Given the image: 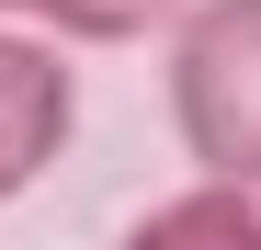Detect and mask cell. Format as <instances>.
Returning a JSON list of instances; mask_svg holds the SVG:
<instances>
[{
  "mask_svg": "<svg viewBox=\"0 0 261 250\" xmlns=\"http://www.w3.org/2000/svg\"><path fill=\"white\" fill-rule=\"evenodd\" d=\"M193 0H34V23L68 46H125V34H170Z\"/></svg>",
  "mask_w": 261,
  "mask_h": 250,
  "instance_id": "cell-4",
  "label": "cell"
},
{
  "mask_svg": "<svg viewBox=\"0 0 261 250\" xmlns=\"http://www.w3.org/2000/svg\"><path fill=\"white\" fill-rule=\"evenodd\" d=\"M114 250H261V193H239V182H182L170 205H148L137 228H125Z\"/></svg>",
  "mask_w": 261,
  "mask_h": 250,
  "instance_id": "cell-3",
  "label": "cell"
},
{
  "mask_svg": "<svg viewBox=\"0 0 261 250\" xmlns=\"http://www.w3.org/2000/svg\"><path fill=\"white\" fill-rule=\"evenodd\" d=\"M0 23H34V0H0Z\"/></svg>",
  "mask_w": 261,
  "mask_h": 250,
  "instance_id": "cell-5",
  "label": "cell"
},
{
  "mask_svg": "<svg viewBox=\"0 0 261 250\" xmlns=\"http://www.w3.org/2000/svg\"><path fill=\"white\" fill-rule=\"evenodd\" d=\"M170 137L204 182L261 193V0H193L170 23Z\"/></svg>",
  "mask_w": 261,
  "mask_h": 250,
  "instance_id": "cell-1",
  "label": "cell"
},
{
  "mask_svg": "<svg viewBox=\"0 0 261 250\" xmlns=\"http://www.w3.org/2000/svg\"><path fill=\"white\" fill-rule=\"evenodd\" d=\"M68 125H80V80H68V57H57L34 23H0V205L34 193V182L57 171Z\"/></svg>",
  "mask_w": 261,
  "mask_h": 250,
  "instance_id": "cell-2",
  "label": "cell"
}]
</instances>
